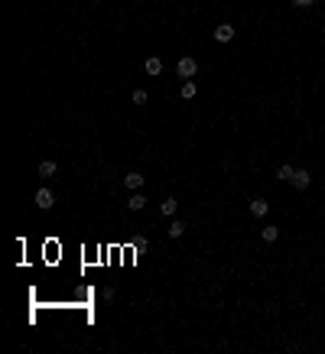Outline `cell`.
<instances>
[{"label": "cell", "instance_id": "cell-8", "mask_svg": "<svg viewBox=\"0 0 325 354\" xmlns=\"http://www.w3.org/2000/svg\"><path fill=\"white\" fill-rule=\"evenodd\" d=\"M143 72H146V75H160V72H163V59H160V56H150V59L143 62Z\"/></svg>", "mask_w": 325, "mask_h": 354}, {"label": "cell", "instance_id": "cell-5", "mask_svg": "<svg viewBox=\"0 0 325 354\" xmlns=\"http://www.w3.org/2000/svg\"><path fill=\"white\" fill-rule=\"evenodd\" d=\"M234 33H238V30H234L231 23H221V26H215V39H218V42H231V39H234Z\"/></svg>", "mask_w": 325, "mask_h": 354}, {"label": "cell", "instance_id": "cell-12", "mask_svg": "<svg viewBox=\"0 0 325 354\" xmlns=\"http://www.w3.org/2000/svg\"><path fill=\"white\" fill-rule=\"evenodd\" d=\"M293 172H296V166L283 163V166H280V169H277V179H280V182H293Z\"/></svg>", "mask_w": 325, "mask_h": 354}, {"label": "cell", "instance_id": "cell-13", "mask_svg": "<svg viewBox=\"0 0 325 354\" xmlns=\"http://www.w3.org/2000/svg\"><path fill=\"white\" fill-rule=\"evenodd\" d=\"M176 198H163V205H160V215H166V218H176Z\"/></svg>", "mask_w": 325, "mask_h": 354}, {"label": "cell", "instance_id": "cell-9", "mask_svg": "<svg viewBox=\"0 0 325 354\" xmlns=\"http://www.w3.org/2000/svg\"><path fill=\"white\" fill-rule=\"evenodd\" d=\"M260 237H263L267 244H277V241H280V227H277V224H267V227L260 231Z\"/></svg>", "mask_w": 325, "mask_h": 354}, {"label": "cell", "instance_id": "cell-16", "mask_svg": "<svg viewBox=\"0 0 325 354\" xmlns=\"http://www.w3.org/2000/svg\"><path fill=\"white\" fill-rule=\"evenodd\" d=\"M312 4H315V0H293L296 10H306V7H312Z\"/></svg>", "mask_w": 325, "mask_h": 354}, {"label": "cell", "instance_id": "cell-6", "mask_svg": "<svg viewBox=\"0 0 325 354\" xmlns=\"http://www.w3.org/2000/svg\"><path fill=\"white\" fill-rule=\"evenodd\" d=\"M251 215H254V218H267V215H270V201H267V198H254V201H251Z\"/></svg>", "mask_w": 325, "mask_h": 354}, {"label": "cell", "instance_id": "cell-7", "mask_svg": "<svg viewBox=\"0 0 325 354\" xmlns=\"http://www.w3.org/2000/svg\"><path fill=\"white\" fill-rule=\"evenodd\" d=\"M56 159H42V163L36 166V172H39V179H52V175H56Z\"/></svg>", "mask_w": 325, "mask_h": 354}, {"label": "cell", "instance_id": "cell-1", "mask_svg": "<svg viewBox=\"0 0 325 354\" xmlns=\"http://www.w3.org/2000/svg\"><path fill=\"white\" fill-rule=\"evenodd\" d=\"M195 72H198V62L192 56H182L179 62H176V75L179 78H195Z\"/></svg>", "mask_w": 325, "mask_h": 354}, {"label": "cell", "instance_id": "cell-3", "mask_svg": "<svg viewBox=\"0 0 325 354\" xmlns=\"http://www.w3.org/2000/svg\"><path fill=\"white\" fill-rule=\"evenodd\" d=\"M309 182H312L309 169H296V172H293V189H296V192H306V189H309Z\"/></svg>", "mask_w": 325, "mask_h": 354}, {"label": "cell", "instance_id": "cell-15", "mask_svg": "<svg viewBox=\"0 0 325 354\" xmlns=\"http://www.w3.org/2000/svg\"><path fill=\"white\" fill-rule=\"evenodd\" d=\"M146 98H150V94H146L143 88H137V91H134V104H146Z\"/></svg>", "mask_w": 325, "mask_h": 354}, {"label": "cell", "instance_id": "cell-11", "mask_svg": "<svg viewBox=\"0 0 325 354\" xmlns=\"http://www.w3.org/2000/svg\"><path fill=\"white\" fill-rule=\"evenodd\" d=\"M166 234H169L172 241H179V237L186 234V224H182V221H176V218H172V221H169V231H166Z\"/></svg>", "mask_w": 325, "mask_h": 354}, {"label": "cell", "instance_id": "cell-2", "mask_svg": "<svg viewBox=\"0 0 325 354\" xmlns=\"http://www.w3.org/2000/svg\"><path fill=\"white\" fill-rule=\"evenodd\" d=\"M33 201H36V208H52V205H56V195H52V192L46 189V185H42V189H36V195H33Z\"/></svg>", "mask_w": 325, "mask_h": 354}, {"label": "cell", "instance_id": "cell-10", "mask_svg": "<svg viewBox=\"0 0 325 354\" xmlns=\"http://www.w3.org/2000/svg\"><path fill=\"white\" fill-rule=\"evenodd\" d=\"M143 208H146V198L140 195V192H134L130 201H127V211H143Z\"/></svg>", "mask_w": 325, "mask_h": 354}, {"label": "cell", "instance_id": "cell-4", "mask_svg": "<svg viewBox=\"0 0 325 354\" xmlns=\"http://www.w3.org/2000/svg\"><path fill=\"white\" fill-rule=\"evenodd\" d=\"M124 189H130V192H140V189H143V172H127L124 175Z\"/></svg>", "mask_w": 325, "mask_h": 354}, {"label": "cell", "instance_id": "cell-14", "mask_svg": "<svg viewBox=\"0 0 325 354\" xmlns=\"http://www.w3.org/2000/svg\"><path fill=\"white\" fill-rule=\"evenodd\" d=\"M198 94V88H195V82H192V78H186V82H182V98L186 101H192Z\"/></svg>", "mask_w": 325, "mask_h": 354}]
</instances>
